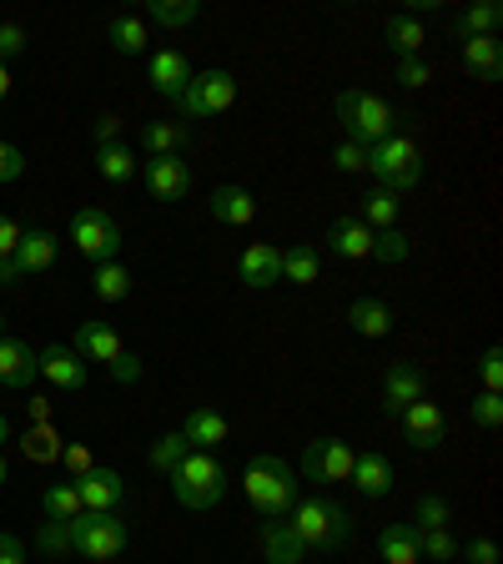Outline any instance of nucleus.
Listing matches in <instances>:
<instances>
[{"label":"nucleus","instance_id":"f257e3e1","mask_svg":"<svg viewBox=\"0 0 503 564\" xmlns=\"http://www.w3.org/2000/svg\"><path fill=\"white\" fill-rule=\"evenodd\" d=\"M242 494L247 505L258 509V519H287L293 505L303 499V479L287 458L277 454H252L242 469Z\"/></svg>","mask_w":503,"mask_h":564},{"label":"nucleus","instance_id":"f03ea898","mask_svg":"<svg viewBox=\"0 0 503 564\" xmlns=\"http://www.w3.org/2000/svg\"><path fill=\"white\" fill-rule=\"evenodd\" d=\"M287 524H293V534L303 540L307 554H332L352 540V514L338 505V499H328V494L297 499L293 514H287Z\"/></svg>","mask_w":503,"mask_h":564},{"label":"nucleus","instance_id":"7ed1b4c3","mask_svg":"<svg viewBox=\"0 0 503 564\" xmlns=\"http://www.w3.org/2000/svg\"><path fill=\"white\" fill-rule=\"evenodd\" d=\"M172 494L182 509H217L227 499V484H232V474H227V464L217 454H207V448H192L182 464H176L172 474Z\"/></svg>","mask_w":503,"mask_h":564},{"label":"nucleus","instance_id":"20e7f679","mask_svg":"<svg viewBox=\"0 0 503 564\" xmlns=\"http://www.w3.org/2000/svg\"><path fill=\"white\" fill-rule=\"evenodd\" d=\"M338 121L348 131V141H358V147H378V141H387L398 131L393 101H383L373 91H338Z\"/></svg>","mask_w":503,"mask_h":564},{"label":"nucleus","instance_id":"39448f33","mask_svg":"<svg viewBox=\"0 0 503 564\" xmlns=\"http://www.w3.org/2000/svg\"><path fill=\"white\" fill-rule=\"evenodd\" d=\"M368 172L378 176V187L403 197V192H413L423 182V147L413 137H403V131H393L387 141L368 147Z\"/></svg>","mask_w":503,"mask_h":564},{"label":"nucleus","instance_id":"423d86ee","mask_svg":"<svg viewBox=\"0 0 503 564\" xmlns=\"http://www.w3.org/2000/svg\"><path fill=\"white\" fill-rule=\"evenodd\" d=\"M70 554H81L91 564H111L121 550H127V524L117 514H96V509H81V514L66 524Z\"/></svg>","mask_w":503,"mask_h":564},{"label":"nucleus","instance_id":"0eeeda50","mask_svg":"<svg viewBox=\"0 0 503 564\" xmlns=\"http://www.w3.org/2000/svg\"><path fill=\"white\" fill-rule=\"evenodd\" d=\"M237 101V82H232V70H197L192 76V86L182 96H176V111L187 121H207V117H222L227 106Z\"/></svg>","mask_w":503,"mask_h":564},{"label":"nucleus","instance_id":"6e6552de","mask_svg":"<svg viewBox=\"0 0 503 564\" xmlns=\"http://www.w3.org/2000/svg\"><path fill=\"white\" fill-rule=\"evenodd\" d=\"M70 242H76L81 258H91L96 268H101V262H117L121 227H117V217H111L106 207H81L76 217H70Z\"/></svg>","mask_w":503,"mask_h":564},{"label":"nucleus","instance_id":"1a4fd4ad","mask_svg":"<svg viewBox=\"0 0 503 564\" xmlns=\"http://www.w3.org/2000/svg\"><path fill=\"white\" fill-rule=\"evenodd\" d=\"M297 479L307 484H342L352 479V444L342 438H313L297 458Z\"/></svg>","mask_w":503,"mask_h":564},{"label":"nucleus","instance_id":"9d476101","mask_svg":"<svg viewBox=\"0 0 503 564\" xmlns=\"http://www.w3.org/2000/svg\"><path fill=\"white\" fill-rule=\"evenodd\" d=\"M141 182L156 202H187L192 197V162L187 156H152L141 162Z\"/></svg>","mask_w":503,"mask_h":564},{"label":"nucleus","instance_id":"9b49d317","mask_svg":"<svg viewBox=\"0 0 503 564\" xmlns=\"http://www.w3.org/2000/svg\"><path fill=\"white\" fill-rule=\"evenodd\" d=\"M444 438H448V419L434 399H418L403 409V444H413L418 454H434Z\"/></svg>","mask_w":503,"mask_h":564},{"label":"nucleus","instance_id":"f8f14e48","mask_svg":"<svg viewBox=\"0 0 503 564\" xmlns=\"http://www.w3.org/2000/svg\"><path fill=\"white\" fill-rule=\"evenodd\" d=\"M428 399V378H423L418 364H393L383 373V413L393 419V413H403L408 403Z\"/></svg>","mask_w":503,"mask_h":564},{"label":"nucleus","instance_id":"ddd939ff","mask_svg":"<svg viewBox=\"0 0 503 564\" xmlns=\"http://www.w3.org/2000/svg\"><path fill=\"white\" fill-rule=\"evenodd\" d=\"M41 378V352L25 338H0V388H31Z\"/></svg>","mask_w":503,"mask_h":564},{"label":"nucleus","instance_id":"4468645a","mask_svg":"<svg viewBox=\"0 0 503 564\" xmlns=\"http://www.w3.org/2000/svg\"><path fill=\"white\" fill-rule=\"evenodd\" d=\"M352 484L363 499H387L393 484H398V469H393V458L378 454V448H363V454H352Z\"/></svg>","mask_w":503,"mask_h":564},{"label":"nucleus","instance_id":"2eb2a0df","mask_svg":"<svg viewBox=\"0 0 503 564\" xmlns=\"http://www.w3.org/2000/svg\"><path fill=\"white\" fill-rule=\"evenodd\" d=\"M76 484V494H81V505L86 509H96V514H117V505H121V494H127V479H121L117 469H86L81 479H70Z\"/></svg>","mask_w":503,"mask_h":564},{"label":"nucleus","instance_id":"dca6fc26","mask_svg":"<svg viewBox=\"0 0 503 564\" xmlns=\"http://www.w3.org/2000/svg\"><path fill=\"white\" fill-rule=\"evenodd\" d=\"M322 242H328V252L342 258V262H368L373 258V227H368L363 217H338Z\"/></svg>","mask_w":503,"mask_h":564},{"label":"nucleus","instance_id":"f3484780","mask_svg":"<svg viewBox=\"0 0 503 564\" xmlns=\"http://www.w3.org/2000/svg\"><path fill=\"white\" fill-rule=\"evenodd\" d=\"M192 76H197V70H192V61L182 56L176 46L156 51V56H152V70H146V82H152V91H156V96H166V101H176V96L187 91Z\"/></svg>","mask_w":503,"mask_h":564},{"label":"nucleus","instance_id":"a211bd4d","mask_svg":"<svg viewBox=\"0 0 503 564\" xmlns=\"http://www.w3.org/2000/svg\"><path fill=\"white\" fill-rule=\"evenodd\" d=\"M258 550H262V560L267 564H303L307 560L303 540L293 534L287 519H262L258 524Z\"/></svg>","mask_w":503,"mask_h":564},{"label":"nucleus","instance_id":"6ab92c4d","mask_svg":"<svg viewBox=\"0 0 503 564\" xmlns=\"http://www.w3.org/2000/svg\"><path fill=\"white\" fill-rule=\"evenodd\" d=\"M176 434L187 438L192 448H207V454H211L217 444H227V438H232V423H227V413H222V409L201 403V409H192V413H187V423H182Z\"/></svg>","mask_w":503,"mask_h":564},{"label":"nucleus","instance_id":"aec40b11","mask_svg":"<svg viewBox=\"0 0 503 564\" xmlns=\"http://www.w3.org/2000/svg\"><path fill=\"white\" fill-rule=\"evenodd\" d=\"M41 378H46V383H56L61 393H76V388H86L81 352H76V348H61V343L41 348Z\"/></svg>","mask_w":503,"mask_h":564},{"label":"nucleus","instance_id":"412c9836","mask_svg":"<svg viewBox=\"0 0 503 564\" xmlns=\"http://www.w3.org/2000/svg\"><path fill=\"white\" fill-rule=\"evenodd\" d=\"M237 278H242V288H272V282H282V247L272 242H252L242 252V262H237Z\"/></svg>","mask_w":503,"mask_h":564},{"label":"nucleus","instance_id":"4be33fe9","mask_svg":"<svg viewBox=\"0 0 503 564\" xmlns=\"http://www.w3.org/2000/svg\"><path fill=\"white\" fill-rule=\"evenodd\" d=\"M70 348L81 352V358H91V364H106V368L127 352L111 323H81V328H76V338H70Z\"/></svg>","mask_w":503,"mask_h":564},{"label":"nucleus","instance_id":"5701e85b","mask_svg":"<svg viewBox=\"0 0 503 564\" xmlns=\"http://www.w3.org/2000/svg\"><path fill=\"white\" fill-rule=\"evenodd\" d=\"M207 207H211V217H217V223H227V227L258 223V197H252L247 187H217Z\"/></svg>","mask_w":503,"mask_h":564},{"label":"nucleus","instance_id":"b1692460","mask_svg":"<svg viewBox=\"0 0 503 564\" xmlns=\"http://www.w3.org/2000/svg\"><path fill=\"white\" fill-rule=\"evenodd\" d=\"M463 70H469L473 82H499V76H503V46H499V35L463 41Z\"/></svg>","mask_w":503,"mask_h":564},{"label":"nucleus","instance_id":"393cba45","mask_svg":"<svg viewBox=\"0 0 503 564\" xmlns=\"http://www.w3.org/2000/svg\"><path fill=\"white\" fill-rule=\"evenodd\" d=\"M348 323H352V333H363V338H387L398 317H393V307H387L383 297H352Z\"/></svg>","mask_w":503,"mask_h":564},{"label":"nucleus","instance_id":"a878e982","mask_svg":"<svg viewBox=\"0 0 503 564\" xmlns=\"http://www.w3.org/2000/svg\"><path fill=\"white\" fill-rule=\"evenodd\" d=\"M51 262H56V232H46V227H31V232L21 237V247H15V268H21V278H31V272H46Z\"/></svg>","mask_w":503,"mask_h":564},{"label":"nucleus","instance_id":"bb28decb","mask_svg":"<svg viewBox=\"0 0 503 564\" xmlns=\"http://www.w3.org/2000/svg\"><path fill=\"white\" fill-rule=\"evenodd\" d=\"M192 131L182 127V121H146L141 127V147H146V156H182L187 152Z\"/></svg>","mask_w":503,"mask_h":564},{"label":"nucleus","instance_id":"cd10ccee","mask_svg":"<svg viewBox=\"0 0 503 564\" xmlns=\"http://www.w3.org/2000/svg\"><path fill=\"white\" fill-rule=\"evenodd\" d=\"M96 172H101V182H111V187H127L131 176L141 172V162L131 147L111 141V147H96Z\"/></svg>","mask_w":503,"mask_h":564},{"label":"nucleus","instance_id":"c85d7f7f","mask_svg":"<svg viewBox=\"0 0 503 564\" xmlns=\"http://www.w3.org/2000/svg\"><path fill=\"white\" fill-rule=\"evenodd\" d=\"M317 272H322V252H317L313 242L282 247V278H287V282H297V288H313Z\"/></svg>","mask_w":503,"mask_h":564},{"label":"nucleus","instance_id":"c756f323","mask_svg":"<svg viewBox=\"0 0 503 564\" xmlns=\"http://www.w3.org/2000/svg\"><path fill=\"white\" fill-rule=\"evenodd\" d=\"M398 212H403L398 192H387V187H368L363 202H358V217H363L373 232H383V227H398Z\"/></svg>","mask_w":503,"mask_h":564},{"label":"nucleus","instance_id":"7c9ffc66","mask_svg":"<svg viewBox=\"0 0 503 564\" xmlns=\"http://www.w3.org/2000/svg\"><path fill=\"white\" fill-rule=\"evenodd\" d=\"M378 554H383L387 564H418V529L413 524H383V534H378Z\"/></svg>","mask_w":503,"mask_h":564},{"label":"nucleus","instance_id":"2f4dec72","mask_svg":"<svg viewBox=\"0 0 503 564\" xmlns=\"http://www.w3.org/2000/svg\"><path fill=\"white\" fill-rule=\"evenodd\" d=\"M387 46L398 51V61H413L423 51V41H428V31H423V21H413V15H393V21L383 25Z\"/></svg>","mask_w":503,"mask_h":564},{"label":"nucleus","instance_id":"473e14b6","mask_svg":"<svg viewBox=\"0 0 503 564\" xmlns=\"http://www.w3.org/2000/svg\"><path fill=\"white\" fill-rule=\"evenodd\" d=\"M503 25V6H493V0H483V6H469V11L453 21V31L463 35V41H479V35H499Z\"/></svg>","mask_w":503,"mask_h":564},{"label":"nucleus","instance_id":"72a5a7b5","mask_svg":"<svg viewBox=\"0 0 503 564\" xmlns=\"http://www.w3.org/2000/svg\"><path fill=\"white\" fill-rule=\"evenodd\" d=\"M91 293L101 297V303H127L131 297V272L121 268V262H101V268L91 272Z\"/></svg>","mask_w":503,"mask_h":564},{"label":"nucleus","instance_id":"f704fd0d","mask_svg":"<svg viewBox=\"0 0 503 564\" xmlns=\"http://www.w3.org/2000/svg\"><path fill=\"white\" fill-rule=\"evenodd\" d=\"M41 509H46L51 524H70L86 505H81V494H76V484H51V489L41 494Z\"/></svg>","mask_w":503,"mask_h":564},{"label":"nucleus","instance_id":"c9c22d12","mask_svg":"<svg viewBox=\"0 0 503 564\" xmlns=\"http://www.w3.org/2000/svg\"><path fill=\"white\" fill-rule=\"evenodd\" d=\"M146 41H152V31H146L141 15H117V21H111V46H117L121 56H141Z\"/></svg>","mask_w":503,"mask_h":564},{"label":"nucleus","instance_id":"e433bc0d","mask_svg":"<svg viewBox=\"0 0 503 564\" xmlns=\"http://www.w3.org/2000/svg\"><path fill=\"white\" fill-rule=\"evenodd\" d=\"M197 15V0H152V25H162V31H187Z\"/></svg>","mask_w":503,"mask_h":564},{"label":"nucleus","instance_id":"4c0bfd02","mask_svg":"<svg viewBox=\"0 0 503 564\" xmlns=\"http://www.w3.org/2000/svg\"><path fill=\"white\" fill-rule=\"evenodd\" d=\"M187 454H192V444H187L182 434H162V438L152 444V454H146V464H152V469H162V474H172Z\"/></svg>","mask_w":503,"mask_h":564},{"label":"nucleus","instance_id":"58836bf2","mask_svg":"<svg viewBox=\"0 0 503 564\" xmlns=\"http://www.w3.org/2000/svg\"><path fill=\"white\" fill-rule=\"evenodd\" d=\"M408 237L398 232V227H383V232H373V262H387V268H393V262H408Z\"/></svg>","mask_w":503,"mask_h":564},{"label":"nucleus","instance_id":"ea45409f","mask_svg":"<svg viewBox=\"0 0 503 564\" xmlns=\"http://www.w3.org/2000/svg\"><path fill=\"white\" fill-rule=\"evenodd\" d=\"M418 554L423 560H434V564H448L458 554V544H453L448 529H418Z\"/></svg>","mask_w":503,"mask_h":564},{"label":"nucleus","instance_id":"a19ab883","mask_svg":"<svg viewBox=\"0 0 503 564\" xmlns=\"http://www.w3.org/2000/svg\"><path fill=\"white\" fill-rule=\"evenodd\" d=\"M448 519H453L448 499H438V494H423V499H418V514H413V529H448Z\"/></svg>","mask_w":503,"mask_h":564},{"label":"nucleus","instance_id":"79ce46f5","mask_svg":"<svg viewBox=\"0 0 503 564\" xmlns=\"http://www.w3.org/2000/svg\"><path fill=\"white\" fill-rule=\"evenodd\" d=\"M25 458H61V438L51 434V423H35V429H25Z\"/></svg>","mask_w":503,"mask_h":564},{"label":"nucleus","instance_id":"37998d69","mask_svg":"<svg viewBox=\"0 0 503 564\" xmlns=\"http://www.w3.org/2000/svg\"><path fill=\"white\" fill-rule=\"evenodd\" d=\"M469 413H473V423H479V429H499V423H503V393H479Z\"/></svg>","mask_w":503,"mask_h":564},{"label":"nucleus","instance_id":"c03bdc74","mask_svg":"<svg viewBox=\"0 0 503 564\" xmlns=\"http://www.w3.org/2000/svg\"><path fill=\"white\" fill-rule=\"evenodd\" d=\"M332 166H338V172H368V147H358V141L332 147Z\"/></svg>","mask_w":503,"mask_h":564},{"label":"nucleus","instance_id":"a18cd8bd","mask_svg":"<svg viewBox=\"0 0 503 564\" xmlns=\"http://www.w3.org/2000/svg\"><path fill=\"white\" fill-rule=\"evenodd\" d=\"M398 82L408 86V91H423V86L434 82V66L423 56H413V61H398Z\"/></svg>","mask_w":503,"mask_h":564},{"label":"nucleus","instance_id":"49530a36","mask_svg":"<svg viewBox=\"0 0 503 564\" xmlns=\"http://www.w3.org/2000/svg\"><path fill=\"white\" fill-rule=\"evenodd\" d=\"M479 378H483V393H503V352L489 348L479 358Z\"/></svg>","mask_w":503,"mask_h":564},{"label":"nucleus","instance_id":"de8ad7c7","mask_svg":"<svg viewBox=\"0 0 503 564\" xmlns=\"http://www.w3.org/2000/svg\"><path fill=\"white\" fill-rule=\"evenodd\" d=\"M25 176V152L15 141H0V182H21Z\"/></svg>","mask_w":503,"mask_h":564},{"label":"nucleus","instance_id":"09e8293b","mask_svg":"<svg viewBox=\"0 0 503 564\" xmlns=\"http://www.w3.org/2000/svg\"><path fill=\"white\" fill-rule=\"evenodd\" d=\"M61 464H66L70 479H81L86 469H96V458H91V448L86 444H61Z\"/></svg>","mask_w":503,"mask_h":564},{"label":"nucleus","instance_id":"8fccbe9b","mask_svg":"<svg viewBox=\"0 0 503 564\" xmlns=\"http://www.w3.org/2000/svg\"><path fill=\"white\" fill-rule=\"evenodd\" d=\"M25 46H31V35H25L21 25H15V21L0 25V61H6V66H11V56H21Z\"/></svg>","mask_w":503,"mask_h":564},{"label":"nucleus","instance_id":"3c124183","mask_svg":"<svg viewBox=\"0 0 503 564\" xmlns=\"http://www.w3.org/2000/svg\"><path fill=\"white\" fill-rule=\"evenodd\" d=\"M463 560L469 564H499V544H493L489 534H473V540L463 544Z\"/></svg>","mask_w":503,"mask_h":564},{"label":"nucleus","instance_id":"603ef678","mask_svg":"<svg viewBox=\"0 0 503 564\" xmlns=\"http://www.w3.org/2000/svg\"><path fill=\"white\" fill-rule=\"evenodd\" d=\"M21 237H25V227L15 223V217H6V212H0V258H15Z\"/></svg>","mask_w":503,"mask_h":564},{"label":"nucleus","instance_id":"864d4df0","mask_svg":"<svg viewBox=\"0 0 503 564\" xmlns=\"http://www.w3.org/2000/svg\"><path fill=\"white\" fill-rule=\"evenodd\" d=\"M41 550H46V554H66L70 550L66 524H46V529H41Z\"/></svg>","mask_w":503,"mask_h":564},{"label":"nucleus","instance_id":"5fc2aeb1","mask_svg":"<svg viewBox=\"0 0 503 564\" xmlns=\"http://www.w3.org/2000/svg\"><path fill=\"white\" fill-rule=\"evenodd\" d=\"M0 564H25L21 534H6V529H0Z\"/></svg>","mask_w":503,"mask_h":564},{"label":"nucleus","instance_id":"6e6d98bb","mask_svg":"<svg viewBox=\"0 0 503 564\" xmlns=\"http://www.w3.org/2000/svg\"><path fill=\"white\" fill-rule=\"evenodd\" d=\"M121 137V117H117V111H111V117H101V121H96V147H111V141H117Z\"/></svg>","mask_w":503,"mask_h":564},{"label":"nucleus","instance_id":"4d7b16f0","mask_svg":"<svg viewBox=\"0 0 503 564\" xmlns=\"http://www.w3.org/2000/svg\"><path fill=\"white\" fill-rule=\"evenodd\" d=\"M21 282V268H15V258H0V288H15Z\"/></svg>","mask_w":503,"mask_h":564},{"label":"nucleus","instance_id":"13d9d810","mask_svg":"<svg viewBox=\"0 0 503 564\" xmlns=\"http://www.w3.org/2000/svg\"><path fill=\"white\" fill-rule=\"evenodd\" d=\"M11 86H15V76H11V66H6V61H0V101H6V96H11Z\"/></svg>","mask_w":503,"mask_h":564},{"label":"nucleus","instance_id":"bf43d9fd","mask_svg":"<svg viewBox=\"0 0 503 564\" xmlns=\"http://www.w3.org/2000/svg\"><path fill=\"white\" fill-rule=\"evenodd\" d=\"M31 413H35V423H46L51 419V403L46 399H31Z\"/></svg>","mask_w":503,"mask_h":564},{"label":"nucleus","instance_id":"052dcab7","mask_svg":"<svg viewBox=\"0 0 503 564\" xmlns=\"http://www.w3.org/2000/svg\"><path fill=\"white\" fill-rule=\"evenodd\" d=\"M6 438H11V423H6V413H0V448H6Z\"/></svg>","mask_w":503,"mask_h":564},{"label":"nucleus","instance_id":"680f3d73","mask_svg":"<svg viewBox=\"0 0 503 564\" xmlns=\"http://www.w3.org/2000/svg\"><path fill=\"white\" fill-rule=\"evenodd\" d=\"M6 479H11V469H6V458H0V484H6Z\"/></svg>","mask_w":503,"mask_h":564},{"label":"nucleus","instance_id":"e2e57ef3","mask_svg":"<svg viewBox=\"0 0 503 564\" xmlns=\"http://www.w3.org/2000/svg\"><path fill=\"white\" fill-rule=\"evenodd\" d=\"M0 338H6V317H0Z\"/></svg>","mask_w":503,"mask_h":564}]
</instances>
